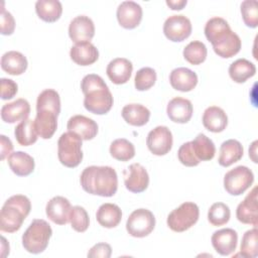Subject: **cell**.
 I'll use <instances>...</instances> for the list:
<instances>
[{
	"label": "cell",
	"instance_id": "cell-1",
	"mask_svg": "<svg viewBox=\"0 0 258 258\" xmlns=\"http://www.w3.org/2000/svg\"><path fill=\"white\" fill-rule=\"evenodd\" d=\"M84 98V107L90 113L104 115L108 113L114 103L112 93L105 81L96 74L85 76L81 82Z\"/></svg>",
	"mask_w": 258,
	"mask_h": 258
},
{
	"label": "cell",
	"instance_id": "cell-2",
	"mask_svg": "<svg viewBox=\"0 0 258 258\" xmlns=\"http://www.w3.org/2000/svg\"><path fill=\"white\" fill-rule=\"evenodd\" d=\"M83 189L91 195L110 198L118 188V176L111 166L91 165L86 167L80 176Z\"/></svg>",
	"mask_w": 258,
	"mask_h": 258
},
{
	"label": "cell",
	"instance_id": "cell-3",
	"mask_svg": "<svg viewBox=\"0 0 258 258\" xmlns=\"http://www.w3.org/2000/svg\"><path fill=\"white\" fill-rule=\"evenodd\" d=\"M31 210L30 200L23 195H14L4 203L0 212V230L6 233L18 231Z\"/></svg>",
	"mask_w": 258,
	"mask_h": 258
},
{
	"label": "cell",
	"instance_id": "cell-4",
	"mask_svg": "<svg viewBox=\"0 0 258 258\" xmlns=\"http://www.w3.org/2000/svg\"><path fill=\"white\" fill-rule=\"evenodd\" d=\"M52 235L50 225L42 219H34L22 235V246L31 254L42 253Z\"/></svg>",
	"mask_w": 258,
	"mask_h": 258
},
{
	"label": "cell",
	"instance_id": "cell-5",
	"mask_svg": "<svg viewBox=\"0 0 258 258\" xmlns=\"http://www.w3.org/2000/svg\"><path fill=\"white\" fill-rule=\"evenodd\" d=\"M82 138L73 132H64L57 141V157L59 162L69 168L77 167L83 160Z\"/></svg>",
	"mask_w": 258,
	"mask_h": 258
},
{
	"label": "cell",
	"instance_id": "cell-6",
	"mask_svg": "<svg viewBox=\"0 0 258 258\" xmlns=\"http://www.w3.org/2000/svg\"><path fill=\"white\" fill-rule=\"evenodd\" d=\"M200 210L197 204L185 202L174 209L167 216V226L173 232H184L192 227L199 220Z\"/></svg>",
	"mask_w": 258,
	"mask_h": 258
},
{
	"label": "cell",
	"instance_id": "cell-7",
	"mask_svg": "<svg viewBox=\"0 0 258 258\" xmlns=\"http://www.w3.org/2000/svg\"><path fill=\"white\" fill-rule=\"evenodd\" d=\"M209 41L212 43L216 54L223 58H230L236 55L242 46L241 38L231 29L230 25L212 36Z\"/></svg>",
	"mask_w": 258,
	"mask_h": 258
},
{
	"label": "cell",
	"instance_id": "cell-8",
	"mask_svg": "<svg viewBox=\"0 0 258 258\" xmlns=\"http://www.w3.org/2000/svg\"><path fill=\"white\" fill-rule=\"evenodd\" d=\"M253 181L254 174L252 170L247 166L239 165L225 174L224 187L231 196H240L252 185Z\"/></svg>",
	"mask_w": 258,
	"mask_h": 258
},
{
	"label": "cell",
	"instance_id": "cell-9",
	"mask_svg": "<svg viewBox=\"0 0 258 258\" xmlns=\"http://www.w3.org/2000/svg\"><path fill=\"white\" fill-rule=\"evenodd\" d=\"M155 227V218L152 212L147 209L133 211L127 219L126 230L129 235L135 238L148 236Z\"/></svg>",
	"mask_w": 258,
	"mask_h": 258
},
{
	"label": "cell",
	"instance_id": "cell-10",
	"mask_svg": "<svg viewBox=\"0 0 258 258\" xmlns=\"http://www.w3.org/2000/svg\"><path fill=\"white\" fill-rule=\"evenodd\" d=\"M190 20L182 15H171L163 24V33L165 37L173 42H180L186 39L191 33Z\"/></svg>",
	"mask_w": 258,
	"mask_h": 258
},
{
	"label": "cell",
	"instance_id": "cell-11",
	"mask_svg": "<svg viewBox=\"0 0 258 258\" xmlns=\"http://www.w3.org/2000/svg\"><path fill=\"white\" fill-rule=\"evenodd\" d=\"M172 133L166 126H157L152 129L146 138V145L151 153L157 156L167 154L172 147Z\"/></svg>",
	"mask_w": 258,
	"mask_h": 258
},
{
	"label": "cell",
	"instance_id": "cell-12",
	"mask_svg": "<svg viewBox=\"0 0 258 258\" xmlns=\"http://www.w3.org/2000/svg\"><path fill=\"white\" fill-rule=\"evenodd\" d=\"M125 187L134 194L144 191L149 184V175L147 170L140 163H132L124 171Z\"/></svg>",
	"mask_w": 258,
	"mask_h": 258
},
{
	"label": "cell",
	"instance_id": "cell-13",
	"mask_svg": "<svg viewBox=\"0 0 258 258\" xmlns=\"http://www.w3.org/2000/svg\"><path fill=\"white\" fill-rule=\"evenodd\" d=\"M95 35L93 20L86 15L76 16L69 25V36L75 43L90 42Z\"/></svg>",
	"mask_w": 258,
	"mask_h": 258
},
{
	"label": "cell",
	"instance_id": "cell-14",
	"mask_svg": "<svg viewBox=\"0 0 258 258\" xmlns=\"http://www.w3.org/2000/svg\"><path fill=\"white\" fill-rule=\"evenodd\" d=\"M72 205L70 201L61 196L50 199L45 207L47 218L56 225H66L70 222Z\"/></svg>",
	"mask_w": 258,
	"mask_h": 258
},
{
	"label": "cell",
	"instance_id": "cell-15",
	"mask_svg": "<svg viewBox=\"0 0 258 258\" xmlns=\"http://www.w3.org/2000/svg\"><path fill=\"white\" fill-rule=\"evenodd\" d=\"M236 217L239 222L257 227L258 225V206H257V186L246 196V198L238 205Z\"/></svg>",
	"mask_w": 258,
	"mask_h": 258
},
{
	"label": "cell",
	"instance_id": "cell-16",
	"mask_svg": "<svg viewBox=\"0 0 258 258\" xmlns=\"http://www.w3.org/2000/svg\"><path fill=\"white\" fill-rule=\"evenodd\" d=\"M116 16L123 28L134 29L142 20V8L134 1H124L118 6Z\"/></svg>",
	"mask_w": 258,
	"mask_h": 258
},
{
	"label": "cell",
	"instance_id": "cell-17",
	"mask_svg": "<svg viewBox=\"0 0 258 258\" xmlns=\"http://www.w3.org/2000/svg\"><path fill=\"white\" fill-rule=\"evenodd\" d=\"M214 249L222 256L231 255L237 248L238 234L231 228L221 229L212 235L211 238Z\"/></svg>",
	"mask_w": 258,
	"mask_h": 258
},
{
	"label": "cell",
	"instance_id": "cell-18",
	"mask_svg": "<svg viewBox=\"0 0 258 258\" xmlns=\"http://www.w3.org/2000/svg\"><path fill=\"white\" fill-rule=\"evenodd\" d=\"M68 131L80 136L83 140H92L98 133V124L91 118L84 115L71 117L67 124Z\"/></svg>",
	"mask_w": 258,
	"mask_h": 258
},
{
	"label": "cell",
	"instance_id": "cell-19",
	"mask_svg": "<svg viewBox=\"0 0 258 258\" xmlns=\"http://www.w3.org/2000/svg\"><path fill=\"white\" fill-rule=\"evenodd\" d=\"M166 113L172 122L179 124L187 123L191 119L194 113L192 104L187 99L175 97L168 102Z\"/></svg>",
	"mask_w": 258,
	"mask_h": 258
},
{
	"label": "cell",
	"instance_id": "cell-20",
	"mask_svg": "<svg viewBox=\"0 0 258 258\" xmlns=\"http://www.w3.org/2000/svg\"><path fill=\"white\" fill-rule=\"evenodd\" d=\"M1 119L5 123H16L28 119L30 114V105L25 99H17L11 103H7L1 108Z\"/></svg>",
	"mask_w": 258,
	"mask_h": 258
},
{
	"label": "cell",
	"instance_id": "cell-21",
	"mask_svg": "<svg viewBox=\"0 0 258 258\" xmlns=\"http://www.w3.org/2000/svg\"><path fill=\"white\" fill-rule=\"evenodd\" d=\"M133 71L132 62L125 57H117L112 59L106 69V73L110 81L116 85H122L130 80Z\"/></svg>",
	"mask_w": 258,
	"mask_h": 258
},
{
	"label": "cell",
	"instance_id": "cell-22",
	"mask_svg": "<svg viewBox=\"0 0 258 258\" xmlns=\"http://www.w3.org/2000/svg\"><path fill=\"white\" fill-rule=\"evenodd\" d=\"M169 83L176 91L189 92L198 84V75L187 68H176L169 75Z\"/></svg>",
	"mask_w": 258,
	"mask_h": 258
},
{
	"label": "cell",
	"instance_id": "cell-23",
	"mask_svg": "<svg viewBox=\"0 0 258 258\" xmlns=\"http://www.w3.org/2000/svg\"><path fill=\"white\" fill-rule=\"evenodd\" d=\"M204 127L213 133L223 132L228 125V116L226 112L218 106L208 107L203 114Z\"/></svg>",
	"mask_w": 258,
	"mask_h": 258
},
{
	"label": "cell",
	"instance_id": "cell-24",
	"mask_svg": "<svg viewBox=\"0 0 258 258\" xmlns=\"http://www.w3.org/2000/svg\"><path fill=\"white\" fill-rule=\"evenodd\" d=\"M70 56L74 62L79 66H90L96 62L99 58L98 48L91 42L76 43L71 47Z\"/></svg>",
	"mask_w": 258,
	"mask_h": 258
},
{
	"label": "cell",
	"instance_id": "cell-25",
	"mask_svg": "<svg viewBox=\"0 0 258 258\" xmlns=\"http://www.w3.org/2000/svg\"><path fill=\"white\" fill-rule=\"evenodd\" d=\"M244 154L242 144L236 139H229L224 141L220 146L218 162L221 166L228 167L233 163L239 161Z\"/></svg>",
	"mask_w": 258,
	"mask_h": 258
},
{
	"label": "cell",
	"instance_id": "cell-26",
	"mask_svg": "<svg viewBox=\"0 0 258 258\" xmlns=\"http://www.w3.org/2000/svg\"><path fill=\"white\" fill-rule=\"evenodd\" d=\"M8 165L10 169L18 176H27L33 172L35 167L34 159L31 155L23 151L12 152L8 156Z\"/></svg>",
	"mask_w": 258,
	"mask_h": 258
},
{
	"label": "cell",
	"instance_id": "cell-27",
	"mask_svg": "<svg viewBox=\"0 0 258 258\" xmlns=\"http://www.w3.org/2000/svg\"><path fill=\"white\" fill-rule=\"evenodd\" d=\"M34 125L41 138L49 139L56 131L57 115L50 111H36Z\"/></svg>",
	"mask_w": 258,
	"mask_h": 258
},
{
	"label": "cell",
	"instance_id": "cell-28",
	"mask_svg": "<svg viewBox=\"0 0 258 258\" xmlns=\"http://www.w3.org/2000/svg\"><path fill=\"white\" fill-rule=\"evenodd\" d=\"M96 219L102 227L112 229L120 224L122 220V211L115 204L105 203L99 207L96 213Z\"/></svg>",
	"mask_w": 258,
	"mask_h": 258
},
{
	"label": "cell",
	"instance_id": "cell-29",
	"mask_svg": "<svg viewBox=\"0 0 258 258\" xmlns=\"http://www.w3.org/2000/svg\"><path fill=\"white\" fill-rule=\"evenodd\" d=\"M27 59L19 51L10 50L5 52L1 57V69L9 75H22L27 69Z\"/></svg>",
	"mask_w": 258,
	"mask_h": 258
},
{
	"label": "cell",
	"instance_id": "cell-30",
	"mask_svg": "<svg viewBox=\"0 0 258 258\" xmlns=\"http://www.w3.org/2000/svg\"><path fill=\"white\" fill-rule=\"evenodd\" d=\"M123 119L132 126H143L150 118V111L141 104H128L125 105L121 111Z\"/></svg>",
	"mask_w": 258,
	"mask_h": 258
},
{
	"label": "cell",
	"instance_id": "cell-31",
	"mask_svg": "<svg viewBox=\"0 0 258 258\" xmlns=\"http://www.w3.org/2000/svg\"><path fill=\"white\" fill-rule=\"evenodd\" d=\"M37 16L45 22H55L62 13V5L58 0H38L35 3Z\"/></svg>",
	"mask_w": 258,
	"mask_h": 258
},
{
	"label": "cell",
	"instance_id": "cell-32",
	"mask_svg": "<svg viewBox=\"0 0 258 258\" xmlns=\"http://www.w3.org/2000/svg\"><path fill=\"white\" fill-rule=\"evenodd\" d=\"M256 74V67L246 58H238L229 67L230 78L238 84L245 83Z\"/></svg>",
	"mask_w": 258,
	"mask_h": 258
},
{
	"label": "cell",
	"instance_id": "cell-33",
	"mask_svg": "<svg viewBox=\"0 0 258 258\" xmlns=\"http://www.w3.org/2000/svg\"><path fill=\"white\" fill-rule=\"evenodd\" d=\"M191 146L200 161H209L215 156L216 147L214 142L203 133L197 135V137L191 141Z\"/></svg>",
	"mask_w": 258,
	"mask_h": 258
},
{
	"label": "cell",
	"instance_id": "cell-34",
	"mask_svg": "<svg viewBox=\"0 0 258 258\" xmlns=\"http://www.w3.org/2000/svg\"><path fill=\"white\" fill-rule=\"evenodd\" d=\"M36 111H50L57 116L60 113V98L53 89L43 90L36 100Z\"/></svg>",
	"mask_w": 258,
	"mask_h": 258
},
{
	"label": "cell",
	"instance_id": "cell-35",
	"mask_svg": "<svg viewBox=\"0 0 258 258\" xmlns=\"http://www.w3.org/2000/svg\"><path fill=\"white\" fill-rule=\"evenodd\" d=\"M16 141L22 146H29L36 142L38 133L35 129L34 120L26 119L21 121L14 129Z\"/></svg>",
	"mask_w": 258,
	"mask_h": 258
},
{
	"label": "cell",
	"instance_id": "cell-36",
	"mask_svg": "<svg viewBox=\"0 0 258 258\" xmlns=\"http://www.w3.org/2000/svg\"><path fill=\"white\" fill-rule=\"evenodd\" d=\"M110 154L119 161H128L135 156L134 145L125 138L115 139L110 145Z\"/></svg>",
	"mask_w": 258,
	"mask_h": 258
},
{
	"label": "cell",
	"instance_id": "cell-37",
	"mask_svg": "<svg viewBox=\"0 0 258 258\" xmlns=\"http://www.w3.org/2000/svg\"><path fill=\"white\" fill-rule=\"evenodd\" d=\"M182 54L184 59L188 61L190 64L198 66L206 60L208 50L204 42L200 40H194V41H190L183 48Z\"/></svg>",
	"mask_w": 258,
	"mask_h": 258
},
{
	"label": "cell",
	"instance_id": "cell-38",
	"mask_svg": "<svg viewBox=\"0 0 258 258\" xmlns=\"http://www.w3.org/2000/svg\"><path fill=\"white\" fill-rule=\"evenodd\" d=\"M240 254L246 258H255L258 255V231L254 227L245 232L242 237Z\"/></svg>",
	"mask_w": 258,
	"mask_h": 258
},
{
	"label": "cell",
	"instance_id": "cell-39",
	"mask_svg": "<svg viewBox=\"0 0 258 258\" xmlns=\"http://www.w3.org/2000/svg\"><path fill=\"white\" fill-rule=\"evenodd\" d=\"M230 208L224 203L213 204L208 212V220L211 225L218 227L227 224L230 220Z\"/></svg>",
	"mask_w": 258,
	"mask_h": 258
},
{
	"label": "cell",
	"instance_id": "cell-40",
	"mask_svg": "<svg viewBox=\"0 0 258 258\" xmlns=\"http://www.w3.org/2000/svg\"><path fill=\"white\" fill-rule=\"evenodd\" d=\"M156 82V72L149 67L137 71L134 78V86L138 91H147L154 86Z\"/></svg>",
	"mask_w": 258,
	"mask_h": 258
},
{
	"label": "cell",
	"instance_id": "cell-41",
	"mask_svg": "<svg viewBox=\"0 0 258 258\" xmlns=\"http://www.w3.org/2000/svg\"><path fill=\"white\" fill-rule=\"evenodd\" d=\"M241 14L244 23L250 28L258 26V3L256 0H245L241 3Z\"/></svg>",
	"mask_w": 258,
	"mask_h": 258
},
{
	"label": "cell",
	"instance_id": "cell-42",
	"mask_svg": "<svg viewBox=\"0 0 258 258\" xmlns=\"http://www.w3.org/2000/svg\"><path fill=\"white\" fill-rule=\"evenodd\" d=\"M70 222L72 225V228L79 233L86 232L89 228L90 219L87 211L81 207V206H74L72 208Z\"/></svg>",
	"mask_w": 258,
	"mask_h": 258
},
{
	"label": "cell",
	"instance_id": "cell-43",
	"mask_svg": "<svg viewBox=\"0 0 258 258\" xmlns=\"http://www.w3.org/2000/svg\"><path fill=\"white\" fill-rule=\"evenodd\" d=\"M177 157L181 164L188 166V167L197 166L201 162L197 158V156L192 150L191 141L185 142L182 145H180V147L178 148V151H177Z\"/></svg>",
	"mask_w": 258,
	"mask_h": 258
},
{
	"label": "cell",
	"instance_id": "cell-44",
	"mask_svg": "<svg viewBox=\"0 0 258 258\" xmlns=\"http://www.w3.org/2000/svg\"><path fill=\"white\" fill-rule=\"evenodd\" d=\"M0 24H1V34L2 35H11L15 29V20L12 14L1 8L0 14Z\"/></svg>",
	"mask_w": 258,
	"mask_h": 258
},
{
	"label": "cell",
	"instance_id": "cell-45",
	"mask_svg": "<svg viewBox=\"0 0 258 258\" xmlns=\"http://www.w3.org/2000/svg\"><path fill=\"white\" fill-rule=\"evenodd\" d=\"M0 84H1V99L2 100L12 99L17 94L18 86L13 80L2 78L0 80Z\"/></svg>",
	"mask_w": 258,
	"mask_h": 258
},
{
	"label": "cell",
	"instance_id": "cell-46",
	"mask_svg": "<svg viewBox=\"0 0 258 258\" xmlns=\"http://www.w3.org/2000/svg\"><path fill=\"white\" fill-rule=\"evenodd\" d=\"M112 254V248L108 243H98L94 245L88 252L90 258H109Z\"/></svg>",
	"mask_w": 258,
	"mask_h": 258
},
{
	"label": "cell",
	"instance_id": "cell-47",
	"mask_svg": "<svg viewBox=\"0 0 258 258\" xmlns=\"http://www.w3.org/2000/svg\"><path fill=\"white\" fill-rule=\"evenodd\" d=\"M0 149H1V160H4L7 156L12 153L13 144L11 140L5 135H0Z\"/></svg>",
	"mask_w": 258,
	"mask_h": 258
},
{
	"label": "cell",
	"instance_id": "cell-48",
	"mask_svg": "<svg viewBox=\"0 0 258 258\" xmlns=\"http://www.w3.org/2000/svg\"><path fill=\"white\" fill-rule=\"evenodd\" d=\"M186 3V0H166V5L172 10H181Z\"/></svg>",
	"mask_w": 258,
	"mask_h": 258
},
{
	"label": "cell",
	"instance_id": "cell-49",
	"mask_svg": "<svg viewBox=\"0 0 258 258\" xmlns=\"http://www.w3.org/2000/svg\"><path fill=\"white\" fill-rule=\"evenodd\" d=\"M1 256L6 257L9 254V243L3 236L1 237Z\"/></svg>",
	"mask_w": 258,
	"mask_h": 258
},
{
	"label": "cell",
	"instance_id": "cell-50",
	"mask_svg": "<svg viewBox=\"0 0 258 258\" xmlns=\"http://www.w3.org/2000/svg\"><path fill=\"white\" fill-rule=\"evenodd\" d=\"M257 143L258 141H254L251 144V147L249 148V156L251 157V159L256 163L257 162V158H256V154H257Z\"/></svg>",
	"mask_w": 258,
	"mask_h": 258
}]
</instances>
